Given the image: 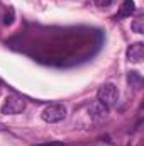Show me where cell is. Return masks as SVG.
I'll use <instances>...</instances> for the list:
<instances>
[{
  "label": "cell",
  "mask_w": 144,
  "mask_h": 146,
  "mask_svg": "<svg viewBox=\"0 0 144 146\" xmlns=\"http://www.w3.org/2000/svg\"><path fill=\"white\" fill-rule=\"evenodd\" d=\"M127 82H129V85H131L132 88H136V90H139V88L143 87V76L137 72H129L127 73Z\"/></svg>",
  "instance_id": "7"
},
{
  "label": "cell",
  "mask_w": 144,
  "mask_h": 146,
  "mask_svg": "<svg viewBox=\"0 0 144 146\" xmlns=\"http://www.w3.org/2000/svg\"><path fill=\"white\" fill-rule=\"evenodd\" d=\"M97 100L100 104H104L107 109L114 107L117 102H119V90L114 83H104L98 92H97Z\"/></svg>",
  "instance_id": "1"
},
{
  "label": "cell",
  "mask_w": 144,
  "mask_h": 146,
  "mask_svg": "<svg viewBox=\"0 0 144 146\" xmlns=\"http://www.w3.org/2000/svg\"><path fill=\"white\" fill-rule=\"evenodd\" d=\"M134 10H136V3H134L132 0H124L122 5H120V9H119V12H117V17H119V19L131 17V15L134 14Z\"/></svg>",
  "instance_id": "6"
},
{
  "label": "cell",
  "mask_w": 144,
  "mask_h": 146,
  "mask_svg": "<svg viewBox=\"0 0 144 146\" xmlns=\"http://www.w3.org/2000/svg\"><path fill=\"white\" fill-rule=\"evenodd\" d=\"M108 114V109L104 106V104H100L98 100L97 102H93L90 107H88V115L93 119V121H102V119H105Z\"/></svg>",
  "instance_id": "5"
},
{
  "label": "cell",
  "mask_w": 144,
  "mask_h": 146,
  "mask_svg": "<svg viewBox=\"0 0 144 146\" xmlns=\"http://www.w3.org/2000/svg\"><path fill=\"white\" fill-rule=\"evenodd\" d=\"M131 27H132V31H134V33L143 34V33H144V19H143V17H137V19L132 22V26H131Z\"/></svg>",
  "instance_id": "8"
},
{
  "label": "cell",
  "mask_w": 144,
  "mask_h": 146,
  "mask_svg": "<svg viewBox=\"0 0 144 146\" xmlns=\"http://www.w3.org/2000/svg\"><path fill=\"white\" fill-rule=\"evenodd\" d=\"M41 117L44 122L48 124H56V122H61L65 117H66V107L63 104H49L46 106L42 112H41Z\"/></svg>",
  "instance_id": "2"
},
{
  "label": "cell",
  "mask_w": 144,
  "mask_h": 146,
  "mask_svg": "<svg viewBox=\"0 0 144 146\" xmlns=\"http://www.w3.org/2000/svg\"><path fill=\"white\" fill-rule=\"evenodd\" d=\"M127 60L131 63H141L144 60V44L143 42H134L127 48Z\"/></svg>",
  "instance_id": "4"
},
{
  "label": "cell",
  "mask_w": 144,
  "mask_h": 146,
  "mask_svg": "<svg viewBox=\"0 0 144 146\" xmlns=\"http://www.w3.org/2000/svg\"><path fill=\"white\" fill-rule=\"evenodd\" d=\"M24 109H26V100L20 95H9L2 104V114H7V115L20 114Z\"/></svg>",
  "instance_id": "3"
},
{
  "label": "cell",
  "mask_w": 144,
  "mask_h": 146,
  "mask_svg": "<svg viewBox=\"0 0 144 146\" xmlns=\"http://www.w3.org/2000/svg\"><path fill=\"white\" fill-rule=\"evenodd\" d=\"M41 146H61L59 143H49V145H41Z\"/></svg>",
  "instance_id": "10"
},
{
  "label": "cell",
  "mask_w": 144,
  "mask_h": 146,
  "mask_svg": "<svg viewBox=\"0 0 144 146\" xmlns=\"http://www.w3.org/2000/svg\"><path fill=\"white\" fill-rule=\"evenodd\" d=\"M95 2V5H98V7H108L110 3H112V0H93Z\"/></svg>",
  "instance_id": "9"
},
{
  "label": "cell",
  "mask_w": 144,
  "mask_h": 146,
  "mask_svg": "<svg viewBox=\"0 0 144 146\" xmlns=\"http://www.w3.org/2000/svg\"><path fill=\"white\" fill-rule=\"evenodd\" d=\"M0 94H2V88H0Z\"/></svg>",
  "instance_id": "11"
}]
</instances>
